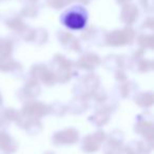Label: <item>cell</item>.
Instances as JSON below:
<instances>
[{
    "instance_id": "6",
    "label": "cell",
    "mask_w": 154,
    "mask_h": 154,
    "mask_svg": "<svg viewBox=\"0 0 154 154\" xmlns=\"http://www.w3.org/2000/svg\"><path fill=\"white\" fill-rule=\"evenodd\" d=\"M106 154H111V153H108V152H106Z\"/></svg>"
},
{
    "instance_id": "1",
    "label": "cell",
    "mask_w": 154,
    "mask_h": 154,
    "mask_svg": "<svg viewBox=\"0 0 154 154\" xmlns=\"http://www.w3.org/2000/svg\"><path fill=\"white\" fill-rule=\"evenodd\" d=\"M101 143H103V137L88 136L82 141V149L86 153H94L99 150Z\"/></svg>"
},
{
    "instance_id": "2",
    "label": "cell",
    "mask_w": 154,
    "mask_h": 154,
    "mask_svg": "<svg viewBox=\"0 0 154 154\" xmlns=\"http://www.w3.org/2000/svg\"><path fill=\"white\" fill-rule=\"evenodd\" d=\"M85 19L84 16L77 13H70L64 19V23L71 29H80L85 26Z\"/></svg>"
},
{
    "instance_id": "5",
    "label": "cell",
    "mask_w": 154,
    "mask_h": 154,
    "mask_svg": "<svg viewBox=\"0 0 154 154\" xmlns=\"http://www.w3.org/2000/svg\"><path fill=\"white\" fill-rule=\"evenodd\" d=\"M45 154H54V153H52V152H47Z\"/></svg>"
},
{
    "instance_id": "4",
    "label": "cell",
    "mask_w": 154,
    "mask_h": 154,
    "mask_svg": "<svg viewBox=\"0 0 154 154\" xmlns=\"http://www.w3.org/2000/svg\"><path fill=\"white\" fill-rule=\"evenodd\" d=\"M77 141V136L76 134H69V135H63L59 134L55 137L54 139V143L55 145H63V143H74Z\"/></svg>"
},
{
    "instance_id": "3",
    "label": "cell",
    "mask_w": 154,
    "mask_h": 154,
    "mask_svg": "<svg viewBox=\"0 0 154 154\" xmlns=\"http://www.w3.org/2000/svg\"><path fill=\"white\" fill-rule=\"evenodd\" d=\"M0 150L7 154H11L17 150V146L12 143L9 136L2 135V136H0Z\"/></svg>"
}]
</instances>
